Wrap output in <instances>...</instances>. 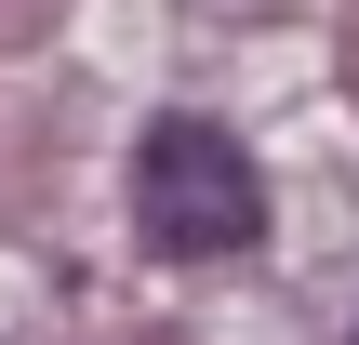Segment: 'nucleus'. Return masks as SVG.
<instances>
[{"label": "nucleus", "mask_w": 359, "mask_h": 345, "mask_svg": "<svg viewBox=\"0 0 359 345\" xmlns=\"http://www.w3.org/2000/svg\"><path fill=\"white\" fill-rule=\"evenodd\" d=\"M133 226H147L160 253H187V266L240 253V239L266 226L253 146L213 133V120H147V146H133Z\"/></svg>", "instance_id": "f257e3e1"}]
</instances>
